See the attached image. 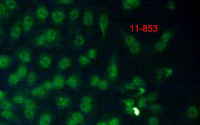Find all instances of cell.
Returning <instances> with one entry per match:
<instances>
[{
	"label": "cell",
	"mask_w": 200,
	"mask_h": 125,
	"mask_svg": "<svg viewBox=\"0 0 200 125\" xmlns=\"http://www.w3.org/2000/svg\"><path fill=\"white\" fill-rule=\"evenodd\" d=\"M8 9L4 3H0V17L1 18L5 17L7 15Z\"/></svg>",
	"instance_id": "cell-40"
},
{
	"label": "cell",
	"mask_w": 200,
	"mask_h": 125,
	"mask_svg": "<svg viewBox=\"0 0 200 125\" xmlns=\"http://www.w3.org/2000/svg\"><path fill=\"white\" fill-rule=\"evenodd\" d=\"M66 84L70 88L76 89L80 85L79 78L78 76L74 74L70 75L66 79Z\"/></svg>",
	"instance_id": "cell-13"
},
{
	"label": "cell",
	"mask_w": 200,
	"mask_h": 125,
	"mask_svg": "<svg viewBox=\"0 0 200 125\" xmlns=\"http://www.w3.org/2000/svg\"><path fill=\"white\" fill-rule=\"evenodd\" d=\"M91 60L86 55L80 56L78 58V62L81 66H86L90 63Z\"/></svg>",
	"instance_id": "cell-32"
},
{
	"label": "cell",
	"mask_w": 200,
	"mask_h": 125,
	"mask_svg": "<svg viewBox=\"0 0 200 125\" xmlns=\"http://www.w3.org/2000/svg\"><path fill=\"white\" fill-rule=\"evenodd\" d=\"M31 95L33 97L38 99H43L46 96L47 92L44 90L42 86H35L31 90Z\"/></svg>",
	"instance_id": "cell-11"
},
{
	"label": "cell",
	"mask_w": 200,
	"mask_h": 125,
	"mask_svg": "<svg viewBox=\"0 0 200 125\" xmlns=\"http://www.w3.org/2000/svg\"><path fill=\"white\" fill-rule=\"evenodd\" d=\"M82 22L85 26L87 27L92 26L94 22V16L90 11H87L84 13L82 18Z\"/></svg>",
	"instance_id": "cell-15"
},
{
	"label": "cell",
	"mask_w": 200,
	"mask_h": 125,
	"mask_svg": "<svg viewBox=\"0 0 200 125\" xmlns=\"http://www.w3.org/2000/svg\"><path fill=\"white\" fill-rule=\"evenodd\" d=\"M166 43L160 41L156 44L154 46V48L157 51H161L164 50L166 48Z\"/></svg>",
	"instance_id": "cell-37"
},
{
	"label": "cell",
	"mask_w": 200,
	"mask_h": 125,
	"mask_svg": "<svg viewBox=\"0 0 200 125\" xmlns=\"http://www.w3.org/2000/svg\"><path fill=\"white\" fill-rule=\"evenodd\" d=\"M141 3V1L138 0H127L122 2V5L126 10L135 8L138 7Z\"/></svg>",
	"instance_id": "cell-22"
},
{
	"label": "cell",
	"mask_w": 200,
	"mask_h": 125,
	"mask_svg": "<svg viewBox=\"0 0 200 125\" xmlns=\"http://www.w3.org/2000/svg\"><path fill=\"white\" fill-rule=\"evenodd\" d=\"M36 15L37 18L41 21L47 19L49 15V12L47 8L44 6L38 7L36 11Z\"/></svg>",
	"instance_id": "cell-14"
},
{
	"label": "cell",
	"mask_w": 200,
	"mask_h": 125,
	"mask_svg": "<svg viewBox=\"0 0 200 125\" xmlns=\"http://www.w3.org/2000/svg\"><path fill=\"white\" fill-rule=\"evenodd\" d=\"M52 82L54 89L58 90L63 88L66 84V79L61 74H57L54 76Z\"/></svg>",
	"instance_id": "cell-4"
},
{
	"label": "cell",
	"mask_w": 200,
	"mask_h": 125,
	"mask_svg": "<svg viewBox=\"0 0 200 125\" xmlns=\"http://www.w3.org/2000/svg\"><path fill=\"white\" fill-rule=\"evenodd\" d=\"M48 43L54 42L58 37V31L53 28L49 29L44 33Z\"/></svg>",
	"instance_id": "cell-17"
},
{
	"label": "cell",
	"mask_w": 200,
	"mask_h": 125,
	"mask_svg": "<svg viewBox=\"0 0 200 125\" xmlns=\"http://www.w3.org/2000/svg\"><path fill=\"white\" fill-rule=\"evenodd\" d=\"M0 40H1V38H0Z\"/></svg>",
	"instance_id": "cell-48"
},
{
	"label": "cell",
	"mask_w": 200,
	"mask_h": 125,
	"mask_svg": "<svg viewBox=\"0 0 200 125\" xmlns=\"http://www.w3.org/2000/svg\"><path fill=\"white\" fill-rule=\"evenodd\" d=\"M42 86L47 92L51 91L53 89H54L52 81L47 80L45 81L43 83Z\"/></svg>",
	"instance_id": "cell-36"
},
{
	"label": "cell",
	"mask_w": 200,
	"mask_h": 125,
	"mask_svg": "<svg viewBox=\"0 0 200 125\" xmlns=\"http://www.w3.org/2000/svg\"><path fill=\"white\" fill-rule=\"evenodd\" d=\"M13 104L11 101L6 99L0 102V108L2 110H13Z\"/></svg>",
	"instance_id": "cell-28"
},
{
	"label": "cell",
	"mask_w": 200,
	"mask_h": 125,
	"mask_svg": "<svg viewBox=\"0 0 200 125\" xmlns=\"http://www.w3.org/2000/svg\"><path fill=\"white\" fill-rule=\"evenodd\" d=\"M22 33V27L19 25H15L12 27L10 30V38L13 40H17L21 37Z\"/></svg>",
	"instance_id": "cell-18"
},
{
	"label": "cell",
	"mask_w": 200,
	"mask_h": 125,
	"mask_svg": "<svg viewBox=\"0 0 200 125\" xmlns=\"http://www.w3.org/2000/svg\"><path fill=\"white\" fill-rule=\"evenodd\" d=\"M16 73L19 76L20 79H23L26 78L29 72L27 67L25 65H22L17 68Z\"/></svg>",
	"instance_id": "cell-25"
},
{
	"label": "cell",
	"mask_w": 200,
	"mask_h": 125,
	"mask_svg": "<svg viewBox=\"0 0 200 125\" xmlns=\"http://www.w3.org/2000/svg\"><path fill=\"white\" fill-rule=\"evenodd\" d=\"M85 40L83 37L80 35L77 36L75 38L74 43L77 47H81L85 43Z\"/></svg>",
	"instance_id": "cell-35"
},
{
	"label": "cell",
	"mask_w": 200,
	"mask_h": 125,
	"mask_svg": "<svg viewBox=\"0 0 200 125\" xmlns=\"http://www.w3.org/2000/svg\"><path fill=\"white\" fill-rule=\"evenodd\" d=\"M35 43L36 45L38 46H44L48 43L44 33L40 34L36 38Z\"/></svg>",
	"instance_id": "cell-29"
},
{
	"label": "cell",
	"mask_w": 200,
	"mask_h": 125,
	"mask_svg": "<svg viewBox=\"0 0 200 125\" xmlns=\"http://www.w3.org/2000/svg\"><path fill=\"white\" fill-rule=\"evenodd\" d=\"M1 17H0V23H1Z\"/></svg>",
	"instance_id": "cell-47"
},
{
	"label": "cell",
	"mask_w": 200,
	"mask_h": 125,
	"mask_svg": "<svg viewBox=\"0 0 200 125\" xmlns=\"http://www.w3.org/2000/svg\"><path fill=\"white\" fill-rule=\"evenodd\" d=\"M0 125H8L3 124V123H1V124H0Z\"/></svg>",
	"instance_id": "cell-46"
},
{
	"label": "cell",
	"mask_w": 200,
	"mask_h": 125,
	"mask_svg": "<svg viewBox=\"0 0 200 125\" xmlns=\"http://www.w3.org/2000/svg\"><path fill=\"white\" fill-rule=\"evenodd\" d=\"M107 75L109 79L111 80L115 79L118 75V67L116 62L112 60L108 66Z\"/></svg>",
	"instance_id": "cell-8"
},
{
	"label": "cell",
	"mask_w": 200,
	"mask_h": 125,
	"mask_svg": "<svg viewBox=\"0 0 200 125\" xmlns=\"http://www.w3.org/2000/svg\"><path fill=\"white\" fill-rule=\"evenodd\" d=\"M56 104L58 107L61 109L67 108L71 103V99L66 95H61L56 99Z\"/></svg>",
	"instance_id": "cell-6"
},
{
	"label": "cell",
	"mask_w": 200,
	"mask_h": 125,
	"mask_svg": "<svg viewBox=\"0 0 200 125\" xmlns=\"http://www.w3.org/2000/svg\"><path fill=\"white\" fill-rule=\"evenodd\" d=\"M101 78L97 75H92L89 80V84L92 87H97L101 81Z\"/></svg>",
	"instance_id": "cell-30"
},
{
	"label": "cell",
	"mask_w": 200,
	"mask_h": 125,
	"mask_svg": "<svg viewBox=\"0 0 200 125\" xmlns=\"http://www.w3.org/2000/svg\"><path fill=\"white\" fill-rule=\"evenodd\" d=\"M64 13L61 10H56L52 13L51 18L54 24H59L63 22L65 19Z\"/></svg>",
	"instance_id": "cell-9"
},
{
	"label": "cell",
	"mask_w": 200,
	"mask_h": 125,
	"mask_svg": "<svg viewBox=\"0 0 200 125\" xmlns=\"http://www.w3.org/2000/svg\"><path fill=\"white\" fill-rule=\"evenodd\" d=\"M167 7L170 10H174L176 7V4L173 1H169L167 3Z\"/></svg>",
	"instance_id": "cell-42"
},
{
	"label": "cell",
	"mask_w": 200,
	"mask_h": 125,
	"mask_svg": "<svg viewBox=\"0 0 200 125\" xmlns=\"http://www.w3.org/2000/svg\"><path fill=\"white\" fill-rule=\"evenodd\" d=\"M94 101L90 95H86L82 97L80 103L81 111L84 114H89L92 110Z\"/></svg>",
	"instance_id": "cell-2"
},
{
	"label": "cell",
	"mask_w": 200,
	"mask_h": 125,
	"mask_svg": "<svg viewBox=\"0 0 200 125\" xmlns=\"http://www.w3.org/2000/svg\"><path fill=\"white\" fill-rule=\"evenodd\" d=\"M109 82L105 79H101L97 88L101 91H105L109 87Z\"/></svg>",
	"instance_id": "cell-34"
},
{
	"label": "cell",
	"mask_w": 200,
	"mask_h": 125,
	"mask_svg": "<svg viewBox=\"0 0 200 125\" xmlns=\"http://www.w3.org/2000/svg\"><path fill=\"white\" fill-rule=\"evenodd\" d=\"M34 24V21L33 17L30 14H26L22 20V29L25 31H29L32 28Z\"/></svg>",
	"instance_id": "cell-10"
},
{
	"label": "cell",
	"mask_w": 200,
	"mask_h": 125,
	"mask_svg": "<svg viewBox=\"0 0 200 125\" xmlns=\"http://www.w3.org/2000/svg\"><path fill=\"white\" fill-rule=\"evenodd\" d=\"M0 116L2 119L10 121L14 119L15 114L12 110H2L0 113Z\"/></svg>",
	"instance_id": "cell-24"
},
{
	"label": "cell",
	"mask_w": 200,
	"mask_h": 125,
	"mask_svg": "<svg viewBox=\"0 0 200 125\" xmlns=\"http://www.w3.org/2000/svg\"><path fill=\"white\" fill-rule=\"evenodd\" d=\"M97 125H108V123H106V122H99L98 123V124Z\"/></svg>",
	"instance_id": "cell-44"
},
{
	"label": "cell",
	"mask_w": 200,
	"mask_h": 125,
	"mask_svg": "<svg viewBox=\"0 0 200 125\" xmlns=\"http://www.w3.org/2000/svg\"><path fill=\"white\" fill-rule=\"evenodd\" d=\"M80 15V12L77 8L72 9L69 11V19L72 21H75L78 19Z\"/></svg>",
	"instance_id": "cell-31"
},
{
	"label": "cell",
	"mask_w": 200,
	"mask_h": 125,
	"mask_svg": "<svg viewBox=\"0 0 200 125\" xmlns=\"http://www.w3.org/2000/svg\"><path fill=\"white\" fill-rule=\"evenodd\" d=\"M124 40L126 46L131 53H137L139 52L140 50V46L134 37L131 36H127L125 37Z\"/></svg>",
	"instance_id": "cell-3"
},
{
	"label": "cell",
	"mask_w": 200,
	"mask_h": 125,
	"mask_svg": "<svg viewBox=\"0 0 200 125\" xmlns=\"http://www.w3.org/2000/svg\"><path fill=\"white\" fill-rule=\"evenodd\" d=\"M52 117L48 113H45L40 116L38 121V125H50Z\"/></svg>",
	"instance_id": "cell-20"
},
{
	"label": "cell",
	"mask_w": 200,
	"mask_h": 125,
	"mask_svg": "<svg viewBox=\"0 0 200 125\" xmlns=\"http://www.w3.org/2000/svg\"><path fill=\"white\" fill-rule=\"evenodd\" d=\"M27 99L24 94H15L12 98L11 101L13 104L17 105H23L24 103Z\"/></svg>",
	"instance_id": "cell-19"
},
{
	"label": "cell",
	"mask_w": 200,
	"mask_h": 125,
	"mask_svg": "<svg viewBox=\"0 0 200 125\" xmlns=\"http://www.w3.org/2000/svg\"><path fill=\"white\" fill-rule=\"evenodd\" d=\"M70 119L76 125L80 124L84 121L83 115L81 113L79 112L73 113Z\"/></svg>",
	"instance_id": "cell-27"
},
{
	"label": "cell",
	"mask_w": 200,
	"mask_h": 125,
	"mask_svg": "<svg viewBox=\"0 0 200 125\" xmlns=\"http://www.w3.org/2000/svg\"><path fill=\"white\" fill-rule=\"evenodd\" d=\"M53 60L51 56L47 54H43L38 59V64L43 69H48L51 66Z\"/></svg>",
	"instance_id": "cell-7"
},
{
	"label": "cell",
	"mask_w": 200,
	"mask_h": 125,
	"mask_svg": "<svg viewBox=\"0 0 200 125\" xmlns=\"http://www.w3.org/2000/svg\"><path fill=\"white\" fill-rule=\"evenodd\" d=\"M72 64L71 59L68 57H64L59 61L58 66L61 71H65L70 68Z\"/></svg>",
	"instance_id": "cell-16"
},
{
	"label": "cell",
	"mask_w": 200,
	"mask_h": 125,
	"mask_svg": "<svg viewBox=\"0 0 200 125\" xmlns=\"http://www.w3.org/2000/svg\"><path fill=\"white\" fill-rule=\"evenodd\" d=\"M7 94L4 90L0 89V102L6 99Z\"/></svg>",
	"instance_id": "cell-41"
},
{
	"label": "cell",
	"mask_w": 200,
	"mask_h": 125,
	"mask_svg": "<svg viewBox=\"0 0 200 125\" xmlns=\"http://www.w3.org/2000/svg\"><path fill=\"white\" fill-rule=\"evenodd\" d=\"M21 79L16 73L13 72L10 74L8 76L7 81L8 84L10 86H14L17 85L19 83Z\"/></svg>",
	"instance_id": "cell-23"
},
{
	"label": "cell",
	"mask_w": 200,
	"mask_h": 125,
	"mask_svg": "<svg viewBox=\"0 0 200 125\" xmlns=\"http://www.w3.org/2000/svg\"><path fill=\"white\" fill-rule=\"evenodd\" d=\"M98 26L100 30L105 36L108 27L109 26V19L107 15L105 13H102L100 15L98 21Z\"/></svg>",
	"instance_id": "cell-5"
},
{
	"label": "cell",
	"mask_w": 200,
	"mask_h": 125,
	"mask_svg": "<svg viewBox=\"0 0 200 125\" xmlns=\"http://www.w3.org/2000/svg\"><path fill=\"white\" fill-rule=\"evenodd\" d=\"M171 34L169 31L165 32L163 34L161 37V40L162 42H164L165 43H167V42L170 40L171 38Z\"/></svg>",
	"instance_id": "cell-39"
},
{
	"label": "cell",
	"mask_w": 200,
	"mask_h": 125,
	"mask_svg": "<svg viewBox=\"0 0 200 125\" xmlns=\"http://www.w3.org/2000/svg\"><path fill=\"white\" fill-rule=\"evenodd\" d=\"M5 4L8 10H15L17 6L16 1L13 0L5 1Z\"/></svg>",
	"instance_id": "cell-33"
},
{
	"label": "cell",
	"mask_w": 200,
	"mask_h": 125,
	"mask_svg": "<svg viewBox=\"0 0 200 125\" xmlns=\"http://www.w3.org/2000/svg\"><path fill=\"white\" fill-rule=\"evenodd\" d=\"M97 56V51L96 49L91 48L88 50L87 56L90 60L94 59L96 58Z\"/></svg>",
	"instance_id": "cell-38"
},
{
	"label": "cell",
	"mask_w": 200,
	"mask_h": 125,
	"mask_svg": "<svg viewBox=\"0 0 200 125\" xmlns=\"http://www.w3.org/2000/svg\"><path fill=\"white\" fill-rule=\"evenodd\" d=\"M27 83L29 85L32 86L35 84L38 79V76L34 72H29L26 78Z\"/></svg>",
	"instance_id": "cell-26"
},
{
	"label": "cell",
	"mask_w": 200,
	"mask_h": 125,
	"mask_svg": "<svg viewBox=\"0 0 200 125\" xmlns=\"http://www.w3.org/2000/svg\"><path fill=\"white\" fill-rule=\"evenodd\" d=\"M2 29H1V27H0V35H1V34H2Z\"/></svg>",
	"instance_id": "cell-45"
},
{
	"label": "cell",
	"mask_w": 200,
	"mask_h": 125,
	"mask_svg": "<svg viewBox=\"0 0 200 125\" xmlns=\"http://www.w3.org/2000/svg\"><path fill=\"white\" fill-rule=\"evenodd\" d=\"M11 63V59L5 55H0V69L8 68Z\"/></svg>",
	"instance_id": "cell-21"
},
{
	"label": "cell",
	"mask_w": 200,
	"mask_h": 125,
	"mask_svg": "<svg viewBox=\"0 0 200 125\" xmlns=\"http://www.w3.org/2000/svg\"><path fill=\"white\" fill-rule=\"evenodd\" d=\"M24 115L26 119L31 120L34 119L37 113V105L35 101L27 98L23 104Z\"/></svg>",
	"instance_id": "cell-1"
},
{
	"label": "cell",
	"mask_w": 200,
	"mask_h": 125,
	"mask_svg": "<svg viewBox=\"0 0 200 125\" xmlns=\"http://www.w3.org/2000/svg\"><path fill=\"white\" fill-rule=\"evenodd\" d=\"M17 57L20 62L23 64L29 63L32 59L31 54L26 50H22L18 51Z\"/></svg>",
	"instance_id": "cell-12"
},
{
	"label": "cell",
	"mask_w": 200,
	"mask_h": 125,
	"mask_svg": "<svg viewBox=\"0 0 200 125\" xmlns=\"http://www.w3.org/2000/svg\"><path fill=\"white\" fill-rule=\"evenodd\" d=\"M57 2L58 4H61V5H69V4H71L73 2V1H70V0H65V1H57Z\"/></svg>",
	"instance_id": "cell-43"
}]
</instances>
